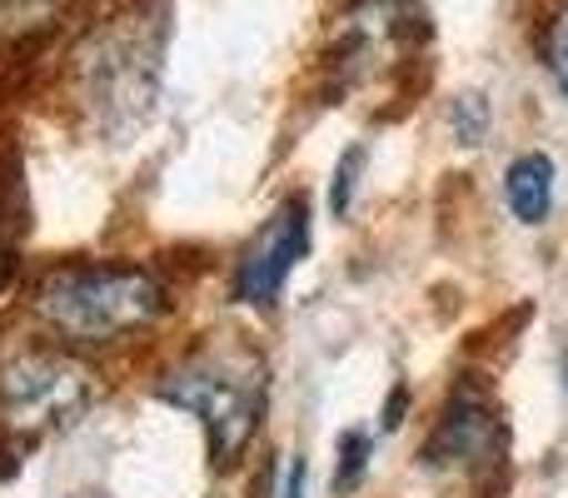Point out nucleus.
Listing matches in <instances>:
<instances>
[{"label":"nucleus","instance_id":"obj_16","mask_svg":"<svg viewBox=\"0 0 568 498\" xmlns=\"http://www.w3.org/2000/svg\"><path fill=\"white\" fill-rule=\"evenodd\" d=\"M564 379H568V359H564Z\"/></svg>","mask_w":568,"mask_h":498},{"label":"nucleus","instance_id":"obj_3","mask_svg":"<svg viewBox=\"0 0 568 498\" xmlns=\"http://www.w3.org/2000/svg\"><path fill=\"white\" fill-rule=\"evenodd\" d=\"M155 394L205 424L215 464H235L260 434V419H265L270 404V379H265V359L255 349L215 344V349H200L190 359H180L170 374H160Z\"/></svg>","mask_w":568,"mask_h":498},{"label":"nucleus","instance_id":"obj_2","mask_svg":"<svg viewBox=\"0 0 568 498\" xmlns=\"http://www.w3.org/2000/svg\"><path fill=\"white\" fill-rule=\"evenodd\" d=\"M36 319L75 349H100L155 329L170 294L145 264H60L36 284Z\"/></svg>","mask_w":568,"mask_h":498},{"label":"nucleus","instance_id":"obj_6","mask_svg":"<svg viewBox=\"0 0 568 498\" xmlns=\"http://www.w3.org/2000/svg\"><path fill=\"white\" fill-rule=\"evenodd\" d=\"M504 449H509V429H504L499 409L489 404V394L464 384L449 399V409L439 414L429 444H424V464L434 474H494L504 464Z\"/></svg>","mask_w":568,"mask_h":498},{"label":"nucleus","instance_id":"obj_14","mask_svg":"<svg viewBox=\"0 0 568 498\" xmlns=\"http://www.w3.org/2000/svg\"><path fill=\"white\" fill-rule=\"evenodd\" d=\"M304 489H310V469H304V459H294V464H290V474H284L280 498H304Z\"/></svg>","mask_w":568,"mask_h":498},{"label":"nucleus","instance_id":"obj_11","mask_svg":"<svg viewBox=\"0 0 568 498\" xmlns=\"http://www.w3.org/2000/svg\"><path fill=\"white\" fill-rule=\"evenodd\" d=\"M489 100L484 95H459L449 105V130H454V140L459 145H479L484 135H489Z\"/></svg>","mask_w":568,"mask_h":498},{"label":"nucleus","instance_id":"obj_13","mask_svg":"<svg viewBox=\"0 0 568 498\" xmlns=\"http://www.w3.org/2000/svg\"><path fill=\"white\" fill-rule=\"evenodd\" d=\"M544 65H549V75L568 95V6L554 10V20L544 26Z\"/></svg>","mask_w":568,"mask_h":498},{"label":"nucleus","instance_id":"obj_5","mask_svg":"<svg viewBox=\"0 0 568 498\" xmlns=\"http://www.w3.org/2000/svg\"><path fill=\"white\" fill-rule=\"evenodd\" d=\"M429 20L414 0H354L339 20V50H334V70L344 85L384 75L399 65L414 45L424 40Z\"/></svg>","mask_w":568,"mask_h":498},{"label":"nucleus","instance_id":"obj_12","mask_svg":"<svg viewBox=\"0 0 568 498\" xmlns=\"http://www.w3.org/2000/svg\"><path fill=\"white\" fill-rule=\"evenodd\" d=\"M359 175H364V145H349L339 155V170H334V190H329V210H334V215H349L354 190H359Z\"/></svg>","mask_w":568,"mask_h":498},{"label":"nucleus","instance_id":"obj_7","mask_svg":"<svg viewBox=\"0 0 568 498\" xmlns=\"http://www.w3.org/2000/svg\"><path fill=\"white\" fill-rule=\"evenodd\" d=\"M310 250V200L290 195L275 215L265 220L255 240L245 245L235 264V299L255 304V309H270V304L284 294V280L294 274V264Z\"/></svg>","mask_w":568,"mask_h":498},{"label":"nucleus","instance_id":"obj_10","mask_svg":"<svg viewBox=\"0 0 568 498\" xmlns=\"http://www.w3.org/2000/svg\"><path fill=\"white\" fill-rule=\"evenodd\" d=\"M369 454H374V439L364 429H349L339 439V469H334V494H354L364 484V474H369Z\"/></svg>","mask_w":568,"mask_h":498},{"label":"nucleus","instance_id":"obj_9","mask_svg":"<svg viewBox=\"0 0 568 498\" xmlns=\"http://www.w3.org/2000/svg\"><path fill=\"white\" fill-rule=\"evenodd\" d=\"M75 10V0H0V45H30L50 35Z\"/></svg>","mask_w":568,"mask_h":498},{"label":"nucleus","instance_id":"obj_1","mask_svg":"<svg viewBox=\"0 0 568 498\" xmlns=\"http://www.w3.org/2000/svg\"><path fill=\"white\" fill-rule=\"evenodd\" d=\"M165 60V0H125L95 20L75 50L80 105L105 135H130L145 125Z\"/></svg>","mask_w":568,"mask_h":498},{"label":"nucleus","instance_id":"obj_8","mask_svg":"<svg viewBox=\"0 0 568 498\" xmlns=\"http://www.w3.org/2000/svg\"><path fill=\"white\" fill-rule=\"evenodd\" d=\"M504 205L519 225H544L554 215V160L544 150H529L504 170Z\"/></svg>","mask_w":568,"mask_h":498},{"label":"nucleus","instance_id":"obj_15","mask_svg":"<svg viewBox=\"0 0 568 498\" xmlns=\"http://www.w3.org/2000/svg\"><path fill=\"white\" fill-rule=\"evenodd\" d=\"M404 404H409V394H404V389H394L389 409H384V419H379V424H384V429H399V424H404V419H399V414H404Z\"/></svg>","mask_w":568,"mask_h":498},{"label":"nucleus","instance_id":"obj_4","mask_svg":"<svg viewBox=\"0 0 568 498\" xmlns=\"http://www.w3.org/2000/svg\"><path fill=\"white\" fill-rule=\"evenodd\" d=\"M95 369L60 349H26L0 369V414L26 439L75 424L95 404Z\"/></svg>","mask_w":568,"mask_h":498}]
</instances>
